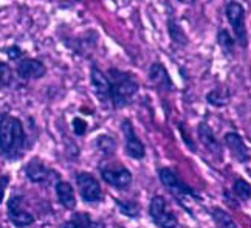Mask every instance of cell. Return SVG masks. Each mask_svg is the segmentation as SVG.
<instances>
[{"instance_id":"cell-19","label":"cell","mask_w":251,"mask_h":228,"mask_svg":"<svg viewBox=\"0 0 251 228\" xmlns=\"http://www.w3.org/2000/svg\"><path fill=\"white\" fill-rule=\"evenodd\" d=\"M206 101L209 104H212V106H216V107H224L228 104V95L224 90L214 89V90H211L206 95Z\"/></svg>"},{"instance_id":"cell-11","label":"cell","mask_w":251,"mask_h":228,"mask_svg":"<svg viewBox=\"0 0 251 228\" xmlns=\"http://www.w3.org/2000/svg\"><path fill=\"white\" fill-rule=\"evenodd\" d=\"M45 73L47 69L39 59H24L17 65V75L22 79H41Z\"/></svg>"},{"instance_id":"cell-13","label":"cell","mask_w":251,"mask_h":228,"mask_svg":"<svg viewBox=\"0 0 251 228\" xmlns=\"http://www.w3.org/2000/svg\"><path fill=\"white\" fill-rule=\"evenodd\" d=\"M197 134H199V138L201 141V145H203L209 152H212V154L222 157L220 143H219V140L216 138L214 132H212L209 125H206V123H200L199 127H197Z\"/></svg>"},{"instance_id":"cell-20","label":"cell","mask_w":251,"mask_h":228,"mask_svg":"<svg viewBox=\"0 0 251 228\" xmlns=\"http://www.w3.org/2000/svg\"><path fill=\"white\" fill-rule=\"evenodd\" d=\"M234 194L240 199V201H248L251 197V185L244 178H237L234 182Z\"/></svg>"},{"instance_id":"cell-15","label":"cell","mask_w":251,"mask_h":228,"mask_svg":"<svg viewBox=\"0 0 251 228\" xmlns=\"http://www.w3.org/2000/svg\"><path fill=\"white\" fill-rule=\"evenodd\" d=\"M56 194L59 202L67 208V210H75L76 206V197H75V191L70 183L67 182H57L56 183Z\"/></svg>"},{"instance_id":"cell-3","label":"cell","mask_w":251,"mask_h":228,"mask_svg":"<svg viewBox=\"0 0 251 228\" xmlns=\"http://www.w3.org/2000/svg\"><path fill=\"white\" fill-rule=\"evenodd\" d=\"M226 19L229 25L233 26L234 36L240 47L248 45V37H247V28H245V9L244 6L237 2H229L226 6Z\"/></svg>"},{"instance_id":"cell-9","label":"cell","mask_w":251,"mask_h":228,"mask_svg":"<svg viewBox=\"0 0 251 228\" xmlns=\"http://www.w3.org/2000/svg\"><path fill=\"white\" fill-rule=\"evenodd\" d=\"M123 132L126 137V152H127L132 158L141 160L146 151H144V145L141 143V140L137 137V134H135L133 126L130 125L129 120H126L123 123Z\"/></svg>"},{"instance_id":"cell-27","label":"cell","mask_w":251,"mask_h":228,"mask_svg":"<svg viewBox=\"0 0 251 228\" xmlns=\"http://www.w3.org/2000/svg\"><path fill=\"white\" fill-rule=\"evenodd\" d=\"M9 182V178L6 176L0 177V203L3 201V194H5V188H6V183Z\"/></svg>"},{"instance_id":"cell-5","label":"cell","mask_w":251,"mask_h":228,"mask_svg":"<svg viewBox=\"0 0 251 228\" xmlns=\"http://www.w3.org/2000/svg\"><path fill=\"white\" fill-rule=\"evenodd\" d=\"M158 176H160L161 183L176 196H178V197H186V196L197 197L194 189H191L185 182H181L176 171H172L171 168H161Z\"/></svg>"},{"instance_id":"cell-16","label":"cell","mask_w":251,"mask_h":228,"mask_svg":"<svg viewBox=\"0 0 251 228\" xmlns=\"http://www.w3.org/2000/svg\"><path fill=\"white\" fill-rule=\"evenodd\" d=\"M25 174L26 177L31 180V182L34 183H44L47 182V178H48V174H50V171H48L41 161H37V160H33L30 161V163L26 165L25 168Z\"/></svg>"},{"instance_id":"cell-12","label":"cell","mask_w":251,"mask_h":228,"mask_svg":"<svg viewBox=\"0 0 251 228\" xmlns=\"http://www.w3.org/2000/svg\"><path fill=\"white\" fill-rule=\"evenodd\" d=\"M90 79L92 85L95 89L96 97H98L102 102L110 101V81L98 67H92L90 72Z\"/></svg>"},{"instance_id":"cell-7","label":"cell","mask_w":251,"mask_h":228,"mask_svg":"<svg viewBox=\"0 0 251 228\" xmlns=\"http://www.w3.org/2000/svg\"><path fill=\"white\" fill-rule=\"evenodd\" d=\"M101 176L104 182L117 188H127L132 183V174L124 166H107L101 169Z\"/></svg>"},{"instance_id":"cell-28","label":"cell","mask_w":251,"mask_h":228,"mask_svg":"<svg viewBox=\"0 0 251 228\" xmlns=\"http://www.w3.org/2000/svg\"><path fill=\"white\" fill-rule=\"evenodd\" d=\"M178 2H181V3H191L192 0H178Z\"/></svg>"},{"instance_id":"cell-1","label":"cell","mask_w":251,"mask_h":228,"mask_svg":"<svg viewBox=\"0 0 251 228\" xmlns=\"http://www.w3.org/2000/svg\"><path fill=\"white\" fill-rule=\"evenodd\" d=\"M25 146V132L21 120L11 115L0 118V154L8 158L21 155Z\"/></svg>"},{"instance_id":"cell-24","label":"cell","mask_w":251,"mask_h":228,"mask_svg":"<svg viewBox=\"0 0 251 228\" xmlns=\"http://www.w3.org/2000/svg\"><path fill=\"white\" fill-rule=\"evenodd\" d=\"M118 206H120V211L121 213H124V214H127V216H130V217H133V216H138V206L135 205V203H132V202H129V203H124V202H118Z\"/></svg>"},{"instance_id":"cell-22","label":"cell","mask_w":251,"mask_h":228,"mask_svg":"<svg viewBox=\"0 0 251 228\" xmlns=\"http://www.w3.org/2000/svg\"><path fill=\"white\" fill-rule=\"evenodd\" d=\"M96 146L100 148V151L102 154L109 155V154H113L115 152V148H117V143H115V140L112 137H107V135H101L96 141Z\"/></svg>"},{"instance_id":"cell-23","label":"cell","mask_w":251,"mask_h":228,"mask_svg":"<svg viewBox=\"0 0 251 228\" xmlns=\"http://www.w3.org/2000/svg\"><path fill=\"white\" fill-rule=\"evenodd\" d=\"M13 82V70L8 64L0 62V89L8 87Z\"/></svg>"},{"instance_id":"cell-17","label":"cell","mask_w":251,"mask_h":228,"mask_svg":"<svg viewBox=\"0 0 251 228\" xmlns=\"http://www.w3.org/2000/svg\"><path fill=\"white\" fill-rule=\"evenodd\" d=\"M211 214H212V219H214L217 228H239L237 224L234 222L233 217H231L228 213H225L224 210H219V208H214Z\"/></svg>"},{"instance_id":"cell-14","label":"cell","mask_w":251,"mask_h":228,"mask_svg":"<svg viewBox=\"0 0 251 228\" xmlns=\"http://www.w3.org/2000/svg\"><path fill=\"white\" fill-rule=\"evenodd\" d=\"M149 78L153 84L157 85V87H160L163 90H172V87H174V84L171 81V76L168 75V70L165 69V65H163L161 62H153L151 65Z\"/></svg>"},{"instance_id":"cell-25","label":"cell","mask_w":251,"mask_h":228,"mask_svg":"<svg viewBox=\"0 0 251 228\" xmlns=\"http://www.w3.org/2000/svg\"><path fill=\"white\" fill-rule=\"evenodd\" d=\"M73 130L76 135H84L87 130V123L81 118H75L73 120Z\"/></svg>"},{"instance_id":"cell-2","label":"cell","mask_w":251,"mask_h":228,"mask_svg":"<svg viewBox=\"0 0 251 228\" xmlns=\"http://www.w3.org/2000/svg\"><path fill=\"white\" fill-rule=\"evenodd\" d=\"M110 81V102L113 107H124L130 102L133 95L138 92V81L133 78L130 73L120 72L112 69L109 72Z\"/></svg>"},{"instance_id":"cell-21","label":"cell","mask_w":251,"mask_h":228,"mask_svg":"<svg viewBox=\"0 0 251 228\" xmlns=\"http://www.w3.org/2000/svg\"><path fill=\"white\" fill-rule=\"evenodd\" d=\"M217 42L220 45V49L225 51V54H229L231 50H233V45H234V39L229 36V33L226 30H220L217 34Z\"/></svg>"},{"instance_id":"cell-6","label":"cell","mask_w":251,"mask_h":228,"mask_svg":"<svg viewBox=\"0 0 251 228\" xmlns=\"http://www.w3.org/2000/svg\"><path fill=\"white\" fill-rule=\"evenodd\" d=\"M78 182L79 193L85 202H98L101 199V186L92 174L89 173H81L76 177Z\"/></svg>"},{"instance_id":"cell-26","label":"cell","mask_w":251,"mask_h":228,"mask_svg":"<svg viewBox=\"0 0 251 228\" xmlns=\"http://www.w3.org/2000/svg\"><path fill=\"white\" fill-rule=\"evenodd\" d=\"M6 54H8L9 59H19L22 56V50H21V47L13 45V47H9V49L6 50Z\"/></svg>"},{"instance_id":"cell-18","label":"cell","mask_w":251,"mask_h":228,"mask_svg":"<svg viewBox=\"0 0 251 228\" xmlns=\"http://www.w3.org/2000/svg\"><path fill=\"white\" fill-rule=\"evenodd\" d=\"M168 31H169V36L171 39L178 44V45H188V36L186 33L183 31V28L176 22V21H169L168 22Z\"/></svg>"},{"instance_id":"cell-4","label":"cell","mask_w":251,"mask_h":228,"mask_svg":"<svg viewBox=\"0 0 251 228\" xmlns=\"http://www.w3.org/2000/svg\"><path fill=\"white\" fill-rule=\"evenodd\" d=\"M149 214L152 221L155 222L160 228H177V217L171 213L166 206V201L163 196H155L151 201Z\"/></svg>"},{"instance_id":"cell-8","label":"cell","mask_w":251,"mask_h":228,"mask_svg":"<svg viewBox=\"0 0 251 228\" xmlns=\"http://www.w3.org/2000/svg\"><path fill=\"white\" fill-rule=\"evenodd\" d=\"M22 202L24 199L21 196H14L8 202V216L16 227H28L34 222V217L22 210Z\"/></svg>"},{"instance_id":"cell-10","label":"cell","mask_w":251,"mask_h":228,"mask_svg":"<svg viewBox=\"0 0 251 228\" xmlns=\"http://www.w3.org/2000/svg\"><path fill=\"white\" fill-rule=\"evenodd\" d=\"M225 143L229 148L233 157L239 161V163H248V161L251 160L250 149L237 132H228V134L225 135Z\"/></svg>"}]
</instances>
